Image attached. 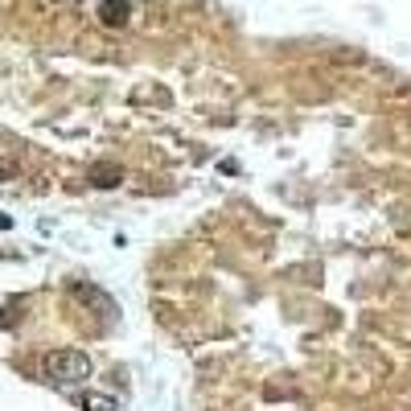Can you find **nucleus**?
I'll use <instances>...</instances> for the list:
<instances>
[{
	"label": "nucleus",
	"instance_id": "f257e3e1",
	"mask_svg": "<svg viewBox=\"0 0 411 411\" xmlns=\"http://www.w3.org/2000/svg\"><path fill=\"white\" fill-rule=\"evenodd\" d=\"M46 374L62 387H75L82 379H90V358L82 350H54L46 354Z\"/></svg>",
	"mask_w": 411,
	"mask_h": 411
},
{
	"label": "nucleus",
	"instance_id": "f03ea898",
	"mask_svg": "<svg viewBox=\"0 0 411 411\" xmlns=\"http://www.w3.org/2000/svg\"><path fill=\"white\" fill-rule=\"evenodd\" d=\"M99 12H103V21H107V25H120V21H124V12H128V0H103V8H99Z\"/></svg>",
	"mask_w": 411,
	"mask_h": 411
},
{
	"label": "nucleus",
	"instance_id": "7ed1b4c3",
	"mask_svg": "<svg viewBox=\"0 0 411 411\" xmlns=\"http://www.w3.org/2000/svg\"><path fill=\"white\" fill-rule=\"evenodd\" d=\"M79 403L86 411H115V399H111V395H79Z\"/></svg>",
	"mask_w": 411,
	"mask_h": 411
},
{
	"label": "nucleus",
	"instance_id": "20e7f679",
	"mask_svg": "<svg viewBox=\"0 0 411 411\" xmlns=\"http://www.w3.org/2000/svg\"><path fill=\"white\" fill-rule=\"evenodd\" d=\"M8 227H12V222H8V218H4V214H0V231H8Z\"/></svg>",
	"mask_w": 411,
	"mask_h": 411
}]
</instances>
